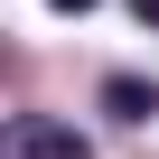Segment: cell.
I'll return each mask as SVG.
<instances>
[{"instance_id": "cell-4", "label": "cell", "mask_w": 159, "mask_h": 159, "mask_svg": "<svg viewBox=\"0 0 159 159\" xmlns=\"http://www.w3.org/2000/svg\"><path fill=\"white\" fill-rule=\"evenodd\" d=\"M56 10H66V19H84V10H103V0H56Z\"/></svg>"}, {"instance_id": "cell-1", "label": "cell", "mask_w": 159, "mask_h": 159, "mask_svg": "<svg viewBox=\"0 0 159 159\" xmlns=\"http://www.w3.org/2000/svg\"><path fill=\"white\" fill-rule=\"evenodd\" d=\"M19 159H94V140L75 122H19Z\"/></svg>"}, {"instance_id": "cell-3", "label": "cell", "mask_w": 159, "mask_h": 159, "mask_svg": "<svg viewBox=\"0 0 159 159\" xmlns=\"http://www.w3.org/2000/svg\"><path fill=\"white\" fill-rule=\"evenodd\" d=\"M131 19H140V28H159V0H131Z\"/></svg>"}, {"instance_id": "cell-2", "label": "cell", "mask_w": 159, "mask_h": 159, "mask_svg": "<svg viewBox=\"0 0 159 159\" xmlns=\"http://www.w3.org/2000/svg\"><path fill=\"white\" fill-rule=\"evenodd\" d=\"M103 112H112V122H150V112H159V84H140V75H112V84H103Z\"/></svg>"}]
</instances>
